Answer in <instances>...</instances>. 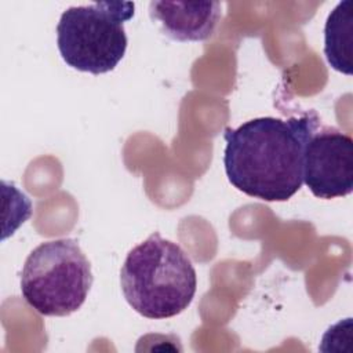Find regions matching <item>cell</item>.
<instances>
[{"label": "cell", "mask_w": 353, "mask_h": 353, "mask_svg": "<svg viewBox=\"0 0 353 353\" xmlns=\"http://www.w3.org/2000/svg\"><path fill=\"white\" fill-rule=\"evenodd\" d=\"M127 303L146 319H170L192 303L197 274L182 247L157 232L128 251L120 270Z\"/></svg>", "instance_id": "cell-2"}, {"label": "cell", "mask_w": 353, "mask_h": 353, "mask_svg": "<svg viewBox=\"0 0 353 353\" xmlns=\"http://www.w3.org/2000/svg\"><path fill=\"white\" fill-rule=\"evenodd\" d=\"M302 179L320 199L343 197L353 190V139L334 127H317L303 149Z\"/></svg>", "instance_id": "cell-5"}, {"label": "cell", "mask_w": 353, "mask_h": 353, "mask_svg": "<svg viewBox=\"0 0 353 353\" xmlns=\"http://www.w3.org/2000/svg\"><path fill=\"white\" fill-rule=\"evenodd\" d=\"M320 125L314 112L288 120L256 117L225 128L223 165L229 182L263 201H287L302 186L303 149Z\"/></svg>", "instance_id": "cell-1"}, {"label": "cell", "mask_w": 353, "mask_h": 353, "mask_svg": "<svg viewBox=\"0 0 353 353\" xmlns=\"http://www.w3.org/2000/svg\"><path fill=\"white\" fill-rule=\"evenodd\" d=\"M149 14L161 32L176 41H203L221 19L218 1H150Z\"/></svg>", "instance_id": "cell-6"}, {"label": "cell", "mask_w": 353, "mask_h": 353, "mask_svg": "<svg viewBox=\"0 0 353 353\" xmlns=\"http://www.w3.org/2000/svg\"><path fill=\"white\" fill-rule=\"evenodd\" d=\"M353 10L352 1L343 0L330 12L324 26V54L332 69L352 74Z\"/></svg>", "instance_id": "cell-7"}, {"label": "cell", "mask_w": 353, "mask_h": 353, "mask_svg": "<svg viewBox=\"0 0 353 353\" xmlns=\"http://www.w3.org/2000/svg\"><path fill=\"white\" fill-rule=\"evenodd\" d=\"M91 263L77 240L41 243L26 258L21 292L30 307L43 316H69L85 302L92 285Z\"/></svg>", "instance_id": "cell-4"}, {"label": "cell", "mask_w": 353, "mask_h": 353, "mask_svg": "<svg viewBox=\"0 0 353 353\" xmlns=\"http://www.w3.org/2000/svg\"><path fill=\"white\" fill-rule=\"evenodd\" d=\"M131 1H95L66 8L57 25V46L70 68L91 74L113 70L124 58V22L135 14Z\"/></svg>", "instance_id": "cell-3"}]
</instances>
